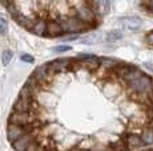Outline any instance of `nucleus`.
<instances>
[{"label": "nucleus", "instance_id": "nucleus-1", "mask_svg": "<svg viewBox=\"0 0 153 151\" xmlns=\"http://www.w3.org/2000/svg\"><path fill=\"white\" fill-rule=\"evenodd\" d=\"M73 16H76L81 23L89 25L91 28L95 27L93 21L97 20V15H96L95 10H93L91 1H77L73 3Z\"/></svg>", "mask_w": 153, "mask_h": 151}, {"label": "nucleus", "instance_id": "nucleus-2", "mask_svg": "<svg viewBox=\"0 0 153 151\" xmlns=\"http://www.w3.org/2000/svg\"><path fill=\"white\" fill-rule=\"evenodd\" d=\"M60 24H61V28H63L64 33H76V34H79V33H81V32L91 29L89 25L81 23L76 16H65L64 19H61Z\"/></svg>", "mask_w": 153, "mask_h": 151}, {"label": "nucleus", "instance_id": "nucleus-3", "mask_svg": "<svg viewBox=\"0 0 153 151\" xmlns=\"http://www.w3.org/2000/svg\"><path fill=\"white\" fill-rule=\"evenodd\" d=\"M49 64V74L53 78L57 74H67L69 72H72V64L73 59L69 57H63V59H57L51 61Z\"/></svg>", "mask_w": 153, "mask_h": 151}, {"label": "nucleus", "instance_id": "nucleus-4", "mask_svg": "<svg viewBox=\"0 0 153 151\" xmlns=\"http://www.w3.org/2000/svg\"><path fill=\"white\" fill-rule=\"evenodd\" d=\"M120 21H121L123 27L125 29L132 31V32L139 31L141 28V25H143V20L139 16H125V17H121Z\"/></svg>", "mask_w": 153, "mask_h": 151}, {"label": "nucleus", "instance_id": "nucleus-5", "mask_svg": "<svg viewBox=\"0 0 153 151\" xmlns=\"http://www.w3.org/2000/svg\"><path fill=\"white\" fill-rule=\"evenodd\" d=\"M25 134H28L25 131L24 127H20V126H13V125H8V130H7V136H8V141L11 143H15L16 141H19L22 136H24Z\"/></svg>", "mask_w": 153, "mask_h": 151}, {"label": "nucleus", "instance_id": "nucleus-6", "mask_svg": "<svg viewBox=\"0 0 153 151\" xmlns=\"http://www.w3.org/2000/svg\"><path fill=\"white\" fill-rule=\"evenodd\" d=\"M64 33L61 24L56 20L52 21H47V32H45V37H59Z\"/></svg>", "mask_w": 153, "mask_h": 151}, {"label": "nucleus", "instance_id": "nucleus-7", "mask_svg": "<svg viewBox=\"0 0 153 151\" xmlns=\"http://www.w3.org/2000/svg\"><path fill=\"white\" fill-rule=\"evenodd\" d=\"M125 141V144H126V149L128 150H136V149H140V147L144 146V142L141 139V135H137V134H128L125 138H123Z\"/></svg>", "mask_w": 153, "mask_h": 151}, {"label": "nucleus", "instance_id": "nucleus-8", "mask_svg": "<svg viewBox=\"0 0 153 151\" xmlns=\"http://www.w3.org/2000/svg\"><path fill=\"white\" fill-rule=\"evenodd\" d=\"M100 64H101V66L100 68L104 69L107 73H112V72L114 70V69L119 66V61L112 59V57H100Z\"/></svg>", "mask_w": 153, "mask_h": 151}, {"label": "nucleus", "instance_id": "nucleus-9", "mask_svg": "<svg viewBox=\"0 0 153 151\" xmlns=\"http://www.w3.org/2000/svg\"><path fill=\"white\" fill-rule=\"evenodd\" d=\"M92 4L93 10H95L96 15L97 16H102L105 13L109 12V8H111V3L108 0H101V1H91Z\"/></svg>", "mask_w": 153, "mask_h": 151}, {"label": "nucleus", "instance_id": "nucleus-10", "mask_svg": "<svg viewBox=\"0 0 153 151\" xmlns=\"http://www.w3.org/2000/svg\"><path fill=\"white\" fill-rule=\"evenodd\" d=\"M32 32H33L35 34H37V36H45V32H47V21L43 19L37 20L36 24L32 27Z\"/></svg>", "mask_w": 153, "mask_h": 151}, {"label": "nucleus", "instance_id": "nucleus-11", "mask_svg": "<svg viewBox=\"0 0 153 151\" xmlns=\"http://www.w3.org/2000/svg\"><path fill=\"white\" fill-rule=\"evenodd\" d=\"M108 150L109 151H125L128 149H126L125 141L121 138V139H117L116 142H111V143L108 144Z\"/></svg>", "mask_w": 153, "mask_h": 151}, {"label": "nucleus", "instance_id": "nucleus-12", "mask_svg": "<svg viewBox=\"0 0 153 151\" xmlns=\"http://www.w3.org/2000/svg\"><path fill=\"white\" fill-rule=\"evenodd\" d=\"M141 139H143L144 144H153V129L146 126L141 133Z\"/></svg>", "mask_w": 153, "mask_h": 151}, {"label": "nucleus", "instance_id": "nucleus-13", "mask_svg": "<svg viewBox=\"0 0 153 151\" xmlns=\"http://www.w3.org/2000/svg\"><path fill=\"white\" fill-rule=\"evenodd\" d=\"M123 39V32L121 31H109L105 34V41L107 43H116L117 40Z\"/></svg>", "mask_w": 153, "mask_h": 151}, {"label": "nucleus", "instance_id": "nucleus-14", "mask_svg": "<svg viewBox=\"0 0 153 151\" xmlns=\"http://www.w3.org/2000/svg\"><path fill=\"white\" fill-rule=\"evenodd\" d=\"M8 31V20L4 15H0V34H5Z\"/></svg>", "mask_w": 153, "mask_h": 151}, {"label": "nucleus", "instance_id": "nucleus-15", "mask_svg": "<svg viewBox=\"0 0 153 151\" xmlns=\"http://www.w3.org/2000/svg\"><path fill=\"white\" fill-rule=\"evenodd\" d=\"M12 56H13V53L11 51H5L4 53H3V64L8 65V64L11 62V60H12Z\"/></svg>", "mask_w": 153, "mask_h": 151}, {"label": "nucleus", "instance_id": "nucleus-16", "mask_svg": "<svg viewBox=\"0 0 153 151\" xmlns=\"http://www.w3.org/2000/svg\"><path fill=\"white\" fill-rule=\"evenodd\" d=\"M39 138H35L33 141L29 143V146H28V149H27V151H37L39 150Z\"/></svg>", "mask_w": 153, "mask_h": 151}, {"label": "nucleus", "instance_id": "nucleus-17", "mask_svg": "<svg viewBox=\"0 0 153 151\" xmlns=\"http://www.w3.org/2000/svg\"><path fill=\"white\" fill-rule=\"evenodd\" d=\"M71 46L69 45H59V46H55L53 48V51L55 52H57V53H63V52H68L71 51Z\"/></svg>", "mask_w": 153, "mask_h": 151}, {"label": "nucleus", "instance_id": "nucleus-18", "mask_svg": "<svg viewBox=\"0 0 153 151\" xmlns=\"http://www.w3.org/2000/svg\"><path fill=\"white\" fill-rule=\"evenodd\" d=\"M22 61H24V62H33L35 59L31 54H22Z\"/></svg>", "mask_w": 153, "mask_h": 151}, {"label": "nucleus", "instance_id": "nucleus-19", "mask_svg": "<svg viewBox=\"0 0 153 151\" xmlns=\"http://www.w3.org/2000/svg\"><path fill=\"white\" fill-rule=\"evenodd\" d=\"M145 41H146V44L153 45V31L149 32V33L145 36Z\"/></svg>", "mask_w": 153, "mask_h": 151}, {"label": "nucleus", "instance_id": "nucleus-20", "mask_svg": "<svg viewBox=\"0 0 153 151\" xmlns=\"http://www.w3.org/2000/svg\"><path fill=\"white\" fill-rule=\"evenodd\" d=\"M95 40H96V37L93 36V34H91V36H88V37H84L83 41H84V44H92Z\"/></svg>", "mask_w": 153, "mask_h": 151}, {"label": "nucleus", "instance_id": "nucleus-21", "mask_svg": "<svg viewBox=\"0 0 153 151\" xmlns=\"http://www.w3.org/2000/svg\"><path fill=\"white\" fill-rule=\"evenodd\" d=\"M143 5H145L146 8H148L149 11H151V13H153V1H148V3H143Z\"/></svg>", "mask_w": 153, "mask_h": 151}, {"label": "nucleus", "instance_id": "nucleus-22", "mask_svg": "<svg viewBox=\"0 0 153 151\" xmlns=\"http://www.w3.org/2000/svg\"><path fill=\"white\" fill-rule=\"evenodd\" d=\"M149 111H151V115H152V119H153V102L151 103V109H149Z\"/></svg>", "mask_w": 153, "mask_h": 151}, {"label": "nucleus", "instance_id": "nucleus-23", "mask_svg": "<svg viewBox=\"0 0 153 151\" xmlns=\"http://www.w3.org/2000/svg\"><path fill=\"white\" fill-rule=\"evenodd\" d=\"M148 127H151V129H153V119H151V122L148 123Z\"/></svg>", "mask_w": 153, "mask_h": 151}, {"label": "nucleus", "instance_id": "nucleus-24", "mask_svg": "<svg viewBox=\"0 0 153 151\" xmlns=\"http://www.w3.org/2000/svg\"><path fill=\"white\" fill-rule=\"evenodd\" d=\"M37 151H47V150L44 149V147H39V150H37Z\"/></svg>", "mask_w": 153, "mask_h": 151}, {"label": "nucleus", "instance_id": "nucleus-25", "mask_svg": "<svg viewBox=\"0 0 153 151\" xmlns=\"http://www.w3.org/2000/svg\"><path fill=\"white\" fill-rule=\"evenodd\" d=\"M47 151H57V150H56V149H48Z\"/></svg>", "mask_w": 153, "mask_h": 151}, {"label": "nucleus", "instance_id": "nucleus-26", "mask_svg": "<svg viewBox=\"0 0 153 151\" xmlns=\"http://www.w3.org/2000/svg\"><path fill=\"white\" fill-rule=\"evenodd\" d=\"M76 151H91V150H76Z\"/></svg>", "mask_w": 153, "mask_h": 151}, {"label": "nucleus", "instance_id": "nucleus-27", "mask_svg": "<svg viewBox=\"0 0 153 151\" xmlns=\"http://www.w3.org/2000/svg\"><path fill=\"white\" fill-rule=\"evenodd\" d=\"M141 151H152V150H141Z\"/></svg>", "mask_w": 153, "mask_h": 151}, {"label": "nucleus", "instance_id": "nucleus-28", "mask_svg": "<svg viewBox=\"0 0 153 151\" xmlns=\"http://www.w3.org/2000/svg\"><path fill=\"white\" fill-rule=\"evenodd\" d=\"M152 151H153V150H152Z\"/></svg>", "mask_w": 153, "mask_h": 151}]
</instances>
